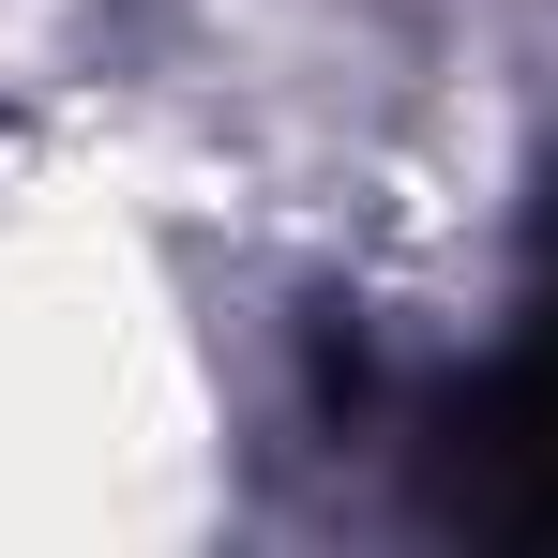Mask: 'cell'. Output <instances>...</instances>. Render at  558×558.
I'll return each instance as SVG.
<instances>
[{
    "instance_id": "obj_1",
    "label": "cell",
    "mask_w": 558,
    "mask_h": 558,
    "mask_svg": "<svg viewBox=\"0 0 558 558\" xmlns=\"http://www.w3.org/2000/svg\"><path fill=\"white\" fill-rule=\"evenodd\" d=\"M453 513L498 529V544H558V272L529 302V332H513V363L453 423Z\"/></svg>"
}]
</instances>
